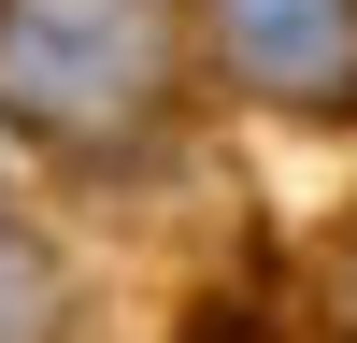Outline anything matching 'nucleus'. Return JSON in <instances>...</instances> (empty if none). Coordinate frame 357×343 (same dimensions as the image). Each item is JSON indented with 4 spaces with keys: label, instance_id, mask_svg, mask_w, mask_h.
Here are the masks:
<instances>
[{
    "label": "nucleus",
    "instance_id": "nucleus-1",
    "mask_svg": "<svg viewBox=\"0 0 357 343\" xmlns=\"http://www.w3.org/2000/svg\"><path fill=\"white\" fill-rule=\"evenodd\" d=\"M172 0H0V114L43 143H114L172 100Z\"/></svg>",
    "mask_w": 357,
    "mask_h": 343
},
{
    "label": "nucleus",
    "instance_id": "nucleus-2",
    "mask_svg": "<svg viewBox=\"0 0 357 343\" xmlns=\"http://www.w3.org/2000/svg\"><path fill=\"white\" fill-rule=\"evenodd\" d=\"M215 72L272 114H357V0H200Z\"/></svg>",
    "mask_w": 357,
    "mask_h": 343
},
{
    "label": "nucleus",
    "instance_id": "nucleus-3",
    "mask_svg": "<svg viewBox=\"0 0 357 343\" xmlns=\"http://www.w3.org/2000/svg\"><path fill=\"white\" fill-rule=\"evenodd\" d=\"M0 343H57V257L0 215Z\"/></svg>",
    "mask_w": 357,
    "mask_h": 343
}]
</instances>
